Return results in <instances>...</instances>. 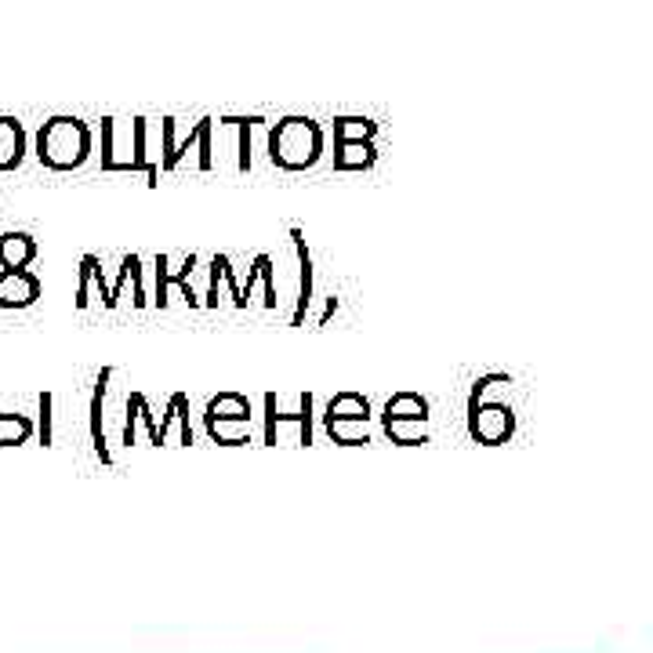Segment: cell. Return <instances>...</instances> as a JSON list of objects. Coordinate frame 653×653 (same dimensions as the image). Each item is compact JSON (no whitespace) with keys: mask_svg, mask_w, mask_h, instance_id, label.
I'll return each instance as SVG.
<instances>
[{"mask_svg":"<svg viewBox=\"0 0 653 653\" xmlns=\"http://www.w3.org/2000/svg\"><path fill=\"white\" fill-rule=\"evenodd\" d=\"M323 153V127L312 117H283L269 131V156L283 171H305Z\"/></svg>","mask_w":653,"mask_h":653,"instance_id":"2","label":"cell"},{"mask_svg":"<svg viewBox=\"0 0 653 653\" xmlns=\"http://www.w3.org/2000/svg\"><path fill=\"white\" fill-rule=\"evenodd\" d=\"M218 124L240 127V171H247L251 167V127L262 124V117H222Z\"/></svg>","mask_w":653,"mask_h":653,"instance_id":"13","label":"cell"},{"mask_svg":"<svg viewBox=\"0 0 653 653\" xmlns=\"http://www.w3.org/2000/svg\"><path fill=\"white\" fill-rule=\"evenodd\" d=\"M40 443H51V392L40 396Z\"/></svg>","mask_w":653,"mask_h":653,"instance_id":"14","label":"cell"},{"mask_svg":"<svg viewBox=\"0 0 653 653\" xmlns=\"http://www.w3.org/2000/svg\"><path fill=\"white\" fill-rule=\"evenodd\" d=\"M291 236H294V247H298V258H302V294H298V312H294V323H302L305 309L312 302V258H309V247H305L302 229H291Z\"/></svg>","mask_w":653,"mask_h":653,"instance_id":"11","label":"cell"},{"mask_svg":"<svg viewBox=\"0 0 653 653\" xmlns=\"http://www.w3.org/2000/svg\"><path fill=\"white\" fill-rule=\"evenodd\" d=\"M26 156V131L15 117H0V171H15Z\"/></svg>","mask_w":653,"mask_h":653,"instance_id":"6","label":"cell"},{"mask_svg":"<svg viewBox=\"0 0 653 653\" xmlns=\"http://www.w3.org/2000/svg\"><path fill=\"white\" fill-rule=\"evenodd\" d=\"M378 124L367 117H334V142H371Z\"/></svg>","mask_w":653,"mask_h":653,"instance_id":"10","label":"cell"},{"mask_svg":"<svg viewBox=\"0 0 653 653\" xmlns=\"http://www.w3.org/2000/svg\"><path fill=\"white\" fill-rule=\"evenodd\" d=\"M109 378H113V367H106V371L98 374L95 396H91V436H95V450L102 454V458H109V454H106V436H102V396H106V381Z\"/></svg>","mask_w":653,"mask_h":653,"instance_id":"12","label":"cell"},{"mask_svg":"<svg viewBox=\"0 0 653 653\" xmlns=\"http://www.w3.org/2000/svg\"><path fill=\"white\" fill-rule=\"evenodd\" d=\"M193 265H196V258L189 254L186 265H182V273H178V276H167V258H164V254L156 258V305H167V287H171V283H178V287H182V298H186L189 305H196L193 291H189V283H186L189 273H193Z\"/></svg>","mask_w":653,"mask_h":653,"instance_id":"8","label":"cell"},{"mask_svg":"<svg viewBox=\"0 0 653 653\" xmlns=\"http://www.w3.org/2000/svg\"><path fill=\"white\" fill-rule=\"evenodd\" d=\"M44 283L30 269H0V309H30Z\"/></svg>","mask_w":653,"mask_h":653,"instance_id":"4","label":"cell"},{"mask_svg":"<svg viewBox=\"0 0 653 653\" xmlns=\"http://www.w3.org/2000/svg\"><path fill=\"white\" fill-rule=\"evenodd\" d=\"M91 153V127L80 117H51L37 131V160L51 171H73Z\"/></svg>","mask_w":653,"mask_h":653,"instance_id":"1","label":"cell"},{"mask_svg":"<svg viewBox=\"0 0 653 653\" xmlns=\"http://www.w3.org/2000/svg\"><path fill=\"white\" fill-rule=\"evenodd\" d=\"M211 127H215V120L204 117V120H196L186 135H182V124H178L175 117H167L164 120V167L167 171L178 167V160H182L193 146L200 149V171H211V167H215V160H211Z\"/></svg>","mask_w":653,"mask_h":653,"instance_id":"3","label":"cell"},{"mask_svg":"<svg viewBox=\"0 0 653 653\" xmlns=\"http://www.w3.org/2000/svg\"><path fill=\"white\" fill-rule=\"evenodd\" d=\"M403 421H418V425L429 421V403H425V396H418V392H396V396L385 403V432H389V436L400 429Z\"/></svg>","mask_w":653,"mask_h":653,"instance_id":"5","label":"cell"},{"mask_svg":"<svg viewBox=\"0 0 653 653\" xmlns=\"http://www.w3.org/2000/svg\"><path fill=\"white\" fill-rule=\"evenodd\" d=\"M374 146L371 142H338L334 149V167L338 171H360V167H371L374 164Z\"/></svg>","mask_w":653,"mask_h":653,"instance_id":"9","label":"cell"},{"mask_svg":"<svg viewBox=\"0 0 653 653\" xmlns=\"http://www.w3.org/2000/svg\"><path fill=\"white\" fill-rule=\"evenodd\" d=\"M37 258V240L30 233L0 236V269H26Z\"/></svg>","mask_w":653,"mask_h":653,"instance_id":"7","label":"cell"}]
</instances>
